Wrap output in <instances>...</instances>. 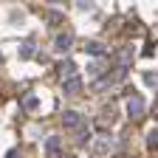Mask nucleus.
<instances>
[{
	"label": "nucleus",
	"mask_w": 158,
	"mask_h": 158,
	"mask_svg": "<svg viewBox=\"0 0 158 158\" xmlns=\"http://www.w3.org/2000/svg\"><path fill=\"white\" fill-rule=\"evenodd\" d=\"M0 62H3V54H0Z\"/></svg>",
	"instance_id": "nucleus-19"
},
{
	"label": "nucleus",
	"mask_w": 158,
	"mask_h": 158,
	"mask_svg": "<svg viewBox=\"0 0 158 158\" xmlns=\"http://www.w3.org/2000/svg\"><path fill=\"white\" fill-rule=\"evenodd\" d=\"M110 150H113V138L110 135H99L96 141H93V147H90V155L93 158H105Z\"/></svg>",
	"instance_id": "nucleus-1"
},
{
	"label": "nucleus",
	"mask_w": 158,
	"mask_h": 158,
	"mask_svg": "<svg viewBox=\"0 0 158 158\" xmlns=\"http://www.w3.org/2000/svg\"><path fill=\"white\" fill-rule=\"evenodd\" d=\"M122 76H124V73H118V71H116V73H105L102 79H96V82L90 85V90H102V88H110V85H116Z\"/></svg>",
	"instance_id": "nucleus-5"
},
{
	"label": "nucleus",
	"mask_w": 158,
	"mask_h": 158,
	"mask_svg": "<svg viewBox=\"0 0 158 158\" xmlns=\"http://www.w3.org/2000/svg\"><path fill=\"white\" fill-rule=\"evenodd\" d=\"M6 158H20V152H17V150H9V155H6Z\"/></svg>",
	"instance_id": "nucleus-17"
},
{
	"label": "nucleus",
	"mask_w": 158,
	"mask_h": 158,
	"mask_svg": "<svg viewBox=\"0 0 158 158\" xmlns=\"http://www.w3.org/2000/svg\"><path fill=\"white\" fill-rule=\"evenodd\" d=\"M144 79H147V85H152V88H158V76H155V73H147Z\"/></svg>",
	"instance_id": "nucleus-14"
},
{
	"label": "nucleus",
	"mask_w": 158,
	"mask_h": 158,
	"mask_svg": "<svg viewBox=\"0 0 158 158\" xmlns=\"http://www.w3.org/2000/svg\"><path fill=\"white\" fill-rule=\"evenodd\" d=\"M152 116H155V118H158V102H155V105H152Z\"/></svg>",
	"instance_id": "nucleus-18"
},
{
	"label": "nucleus",
	"mask_w": 158,
	"mask_h": 158,
	"mask_svg": "<svg viewBox=\"0 0 158 158\" xmlns=\"http://www.w3.org/2000/svg\"><path fill=\"white\" fill-rule=\"evenodd\" d=\"M31 56H34V45H31V43H26L23 48H20V59H31Z\"/></svg>",
	"instance_id": "nucleus-13"
},
{
	"label": "nucleus",
	"mask_w": 158,
	"mask_h": 158,
	"mask_svg": "<svg viewBox=\"0 0 158 158\" xmlns=\"http://www.w3.org/2000/svg\"><path fill=\"white\" fill-rule=\"evenodd\" d=\"M85 54H90V56H105V45L96 43V40H90V43H85Z\"/></svg>",
	"instance_id": "nucleus-8"
},
{
	"label": "nucleus",
	"mask_w": 158,
	"mask_h": 158,
	"mask_svg": "<svg viewBox=\"0 0 158 158\" xmlns=\"http://www.w3.org/2000/svg\"><path fill=\"white\" fill-rule=\"evenodd\" d=\"M62 90H65V96H79V93H82V79H79V76L62 79Z\"/></svg>",
	"instance_id": "nucleus-6"
},
{
	"label": "nucleus",
	"mask_w": 158,
	"mask_h": 158,
	"mask_svg": "<svg viewBox=\"0 0 158 158\" xmlns=\"http://www.w3.org/2000/svg\"><path fill=\"white\" fill-rule=\"evenodd\" d=\"M68 158H76V155H68Z\"/></svg>",
	"instance_id": "nucleus-20"
},
{
	"label": "nucleus",
	"mask_w": 158,
	"mask_h": 158,
	"mask_svg": "<svg viewBox=\"0 0 158 158\" xmlns=\"http://www.w3.org/2000/svg\"><path fill=\"white\" fill-rule=\"evenodd\" d=\"M116 62H118V73H127V68L133 65V48H122L116 54Z\"/></svg>",
	"instance_id": "nucleus-4"
},
{
	"label": "nucleus",
	"mask_w": 158,
	"mask_h": 158,
	"mask_svg": "<svg viewBox=\"0 0 158 158\" xmlns=\"http://www.w3.org/2000/svg\"><path fill=\"white\" fill-rule=\"evenodd\" d=\"M23 107H26V110H37V107H40V99H37L34 93H28V96L23 99Z\"/></svg>",
	"instance_id": "nucleus-11"
},
{
	"label": "nucleus",
	"mask_w": 158,
	"mask_h": 158,
	"mask_svg": "<svg viewBox=\"0 0 158 158\" xmlns=\"http://www.w3.org/2000/svg\"><path fill=\"white\" fill-rule=\"evenodd\" d=\"M56 51L59 54H65V51H71V45H73V34L71 31H62V34H56Z\"/></svg>",
	"instance_id": "nucleus-7"
},
{
	"label": "nucleus",
	"mask_w": 158,
	"mask_h": 158,
	"mask_svg": "<svg viewBox=\"0 0 158 158\" xmlns=\"http://www.w3.org/2000/svg\"><path fill=\"white\" fill-rule=\"evenodd\" d=\"M144 110H147V105H144L141 96H130V99H127V116H130V118H141Z\"/></svg>",
	"instance_id": "nucleus-2"
},
{
	"label": "nucleus",
	"mask_w": 158,
	"mask_h": 158,
	"mask_svg": "<svg viewBox=\"0 0 158 158\" xmlns=\"http://www.w3.org/2000/svg\"><path fill=\"white\" fill-rule=\"evenodd\" d=\"M76 6L82 9V11H90V9H93V3H85V0H82V3H76Z\"/></svg>",
	"instance_id": "nucleus-15"
},
{
	"label": "nucleus",
	"mask_w": 158,
	"mask_h": 158,
	"mask_svg": "<svg viewBox=\"0 0 158 158\" xmlns=\"http://www.w3.org/2000/svg\"><path fill=\"white\" fill-rule=\"evenodd\" d=\"M62 124H65L68 130H79V127H85V116L76 113V110H65V113H62Z\"/></svg>",
	"instance_id": "nucleus-3"
},
{
	"label": "nucleus",
	"mask_w": 158,
	"mask_h": 158,
	"mask_svg": "<svg viewBox=\"0 0 158 158\" xmlns=\"http://www.w3.org/2000/svg\"><path fill=\"white\" fill-rule=\"evenodd\" d=\"M59 73H62V79H71V76H76V65L71 59H65V62L59 65Z\"/></svg>",
	"instance_id": "nucleus-9"
},
{
	"label": "nucleus",
	"mask_w": 158,
	"mask_h": 158,
	"mask_svg": "<svg viewBox=\"0 0 158 158\" xmlns=\"http://www.w3.org/2000/svg\"><path fill=\"white\" fill-rule=\"evenodd\" d=\"M147 147H150V150H158V127L147 133Z\"/></svg>",
	"instance_id": "nucleus-12"
},
{
	"label": "nucleus",
	"mask_w": 158,
	"mask_h": 158,
	"mask_svg": "<svg viewBox=\"0 0 158 158\" xmlns=\"http://www.w3.org/2000/svg\"><path fill=\"white\" fill-rule=\"evenodd\" d=\"M45 152H48V155H56V152H59V135H48V141H45Z\"/></svg>",
	"instance_id": "nucleus-10"
},
{
	"label": "nucleus",
	"mask_w": 158,
	"mask_h": 158,
	"mask_svg": "<svg viewBox=\"0 0 158 158\" xmlns=\"http://www.w3.org/2000/svg\"><path fill=\"white\" fill-rule=\"evenodd\" d=\"M88 71H90V73H93V76H99V73H102V65H90V68H88Z\"/></svg>",
	"instance_id": "nucleus-16"
}]
</instances>
